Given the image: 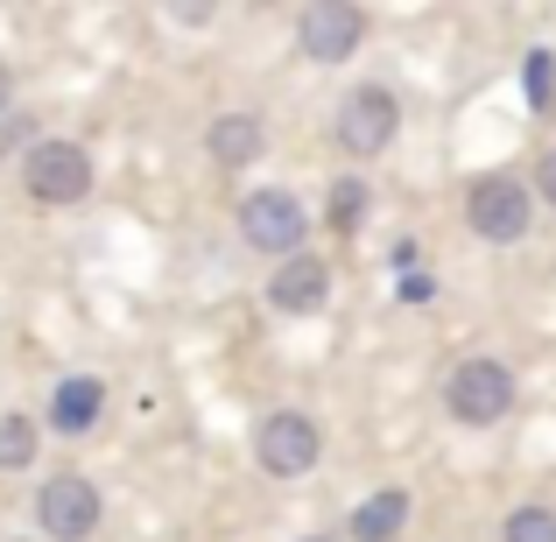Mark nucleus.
<instances>
[{
  "label": "nucleus",
  "mask_w": 556,
  "mask_h": 542,
  "mask_svg": "<svg viewBox=\"0 0 556 542\" xmlns=\"http://www.w3.org/2000/svg\"><path fill=\"white\" fill-rule=\"evenodd\" d=\"M515 402H521V374L507 360H493V353H472V360H458L444 374V416L465 423V430H493V423H507Z\"/></svg>",
  "instance_id": "obj_1"
},
{
  "label": "nucleus",
  "mask_w": 556,
  "mask_h": 542,
  "mask_svg": "<svg viewBox=\"0 0 556 542\" xmlns=\"http://www.w3.org/2000/svg\"><path fill=\"white\" fill-rule=\"evenodd\" d=\"M14 169H22V190L28 204H50V212H64V204H85L92 198V149L71 135H36L22 155H14Z\"/></svg>",
  "instance_id": "obj_2"
},
{
  "label": "nucleus",
  "mask_w": 556,
  "mask_h": 542,
  "mask_svg": "<svg viewBox=\"0 0 556 542\" xmlns=\"http://www.w3.org/2000/svg\"><path fill=\"white\" fill-rule=\"evenodd\" d=\"M465 226H472V240H486V247H521L535 232L529 184H521L515 169H486V177H472V184H465Z\"/></svg>",
  "instance_id": "obj_3"
},
{
  "label": "nucleus",
  "mask_w": 556,
  "mask_h": 542,
  "mask_svg": "<svg viewBox=\"0 0 556 542\" xmlns=\"http://www.w3.org/2000/svg\"><path fill=\"white\" fill-rule=\"evenodd\" d=\"M394 135H402V99H394L388 85H353V92L331 106V149H339L345 163L388 155Z\"/></svg>",
  "instance_id": "obj_4"
},
{
  "label": "nucleus",
  "mask_w": 556,
  "mask_h": 542,
  "mask_svg": "<svg viewBox=\"0 0 556 542\" xmlns=\"http://www.w3.org/2000/svg\"><path fill=\"white\" fill-rule=\"evenodd\" d=\"M240 240L254 247L261 261H289V254H311V212H303L296 190L268 184V190H247L240 198Z\"/></svg>",
  "instance_id": "obj_5"
},
{
  "label": "nucleus",
  "mask_w": 556,
  "mask_h": 542,
  "mask_svg": "<svg viewBox=\"0 0 556 542\" xmlns=\"http://www.w3.org/2000/svg\"><path fill=\"white\" fill-rule=\"evenodd\" d=\"M254 465L268 479H311L325 465V423L311 408H268L254 423Z\"/></svg>",
  "instance_id": "obj_6"
},
{
  "label": "nucleus",
  "mask_w": 556,
  "mask_h": 542,
  "mask_svg": "<svg viewBox=\"0 0 556 542\" xmlns=\"http://www.w3.org/2000/svg\"><path fill=\"white\" fill-rule=\"evenodd\" d=\"M28 521H36L42 542H92L99 521H106V493H99V479H85V472H50L36 487Z\"/></svg>",
  "instance_id": "obj_7"
},
{
  "label": "nucleus",
  "mask_w": 556,
  "mask_h": 542,
  "mask_svg": "<svg viewBox=\"0 0 556 542\" xmlns=\"http://www.w3.org/2000/svg\"><path fill=\"white\" fill-rule=\"evenodd\" d=\"M367 28H374V14L359 0H311L296 14V50L311 64H353L367 50Z\"/></svg>",
  "instance_id": "obj_8"
},
{
  "label": "nucleus",
  "mask_w": 556,
  "mask_h": 542,
  "mask_svg": "<svg viewBox=\"0 0 556 542\" xmlns=\"http://www.w3.org/2000/svg\"><path fill=\"white\" fill-rule=\"evenodd\" d=\"M261 297H268L275 317H317V311L331 303V268H325V254H289V261H275Z\"/></svg>",
  "instance_id": "obj_9"
},
{
  "label": "nucleus",
  "mask_w": 556,
  "mask_h": 542,
  "mask_svg": "<svg viewBox=\"0 0 556 542\" xmlns=\"http://www.w3.org/2000/svg\"><path fill=\"white\" fill-rule=\"evenodd\" d=\"M261 149H268V121L247 106H226L212 113V127H204V155H212V169H254Z\"/></svg>",
  "instance_id": "obj_10"
},
{
  "label": "nucleus",
  "mask_w": 556,
  "mask_h": 542,
  "mask_svg": "<svg viewBox=\"0 0 556 542\" xmlns=\"http://www.w3.org/2000/svg\"><path fill=\"white\" fill-rule=\"evenodd\" d=\"M99 416H106V380H99V374H64L50 388V408H42V423H50L56 437L99 430Z\"/></svg>",
  "instance_id": "obj_11"
},
{
  "label": "nucleus",
  "mask_w": 556,
  "mask_h": 542,
  "mask_svg": "<svg viewBox=\"0 0 556 542\" xmlns=\"http://www.w3.org/2000/svg\"><path fill=\"white\" fill-rule=\"evenodd\" d=\"M408 493L402 487H380V493H367V501L353 507V521H345V542H402V529H408Z\"/></svg>",
  "instance_id": "obj_12"
},
{
  "label": "nucleus",
  "mask_w": 556,
  "mask_h": 542,
  "mask_svg": "<svg viewBox=\"0 0 556 542\" xmlns=\"http://www.w3.org/2000/svg\"><path fill=\"white\" fill-rule=\"evenodd\" d=\"M367 218H374V184L353 177V169H345V177H331V190H325V226L339 232V240H353Z\"/></svg>",
  "instance_id": "obj_13"
},
{
  "label": "nucleus",
  "mask_w": 556,
  "mask_h": 542,
  "mask_svg": "<svg viewBox=\"0 0 556 542\" xmlns=\"http://www.w3.org/2000/svg\"><path fill=\"white\" fill-rule=\"evenodd\" d=\"M36 458H42V423L22 416V408H8V416H0V472H28Z\"/></svg>",
  "instance_id": "obj_14"
},
{
  "label": "nucleus",
  "mask_w": 556,
  "mask_h": 542,
  "mask_svg": "<svg viewBox=\"0 0 556 542\" xmlns=\"http://www.w3.org/2000/svg\"><path fill=\"white\" fill-rule=\"evenodd\" d=\"M501 542H556V507H543V501H521L515 515L501 521Z\"/></svg>",
  "instance_id": "obj_15"
},
{
  "label": "nucleus",
  "mask_w": 556,
  "mask_h": 542,
  "mask_svg": "<svg viewBox=\"0 0 556 542\" xmlns=\"http://www.w3.org/2000/svg\"><path fill=\"white\" fill-rule=\"evenodd\" d=\"M521 92H529V113H549L556 106V56L549 50L521 56Z\"/></svg>",
  "instance_id": "obj_16"
},
{
  "label": "nucleus",
  "mask_w": 556,
  "mask_h": 542,
  "mask_svg": "<svg viewBox=\"0 0 556 542\" xmlns=\"http://www.w3.org/2000/svg\"><path fill=\"white\" fill-rule=\"evenodd\" d=\"M28 141H36V121H28L22 106H8V113H0V155H22Z\"/></svg>",
  "instance_id": "obj_17"
},
{
  "label": "nucleus",
  "mask_w": 556,
  "mask_h": 542,
  "mask_svg": "<svg viewBox=\"0 0 556 542\" xmlns=\"http://www.w3.org/2000/svg\"><path fill=\"white\" fill-rule=\"evenodd\" d=\"M529 198H535V204H549V212H556V141H549L543 155H535V169H529Z\"/></svg>",
  "instance_id": "obj_18"
},
{
  "label": "nucleus",
  "mask_w": 556,
  "mask_h": 542,
  "mask_svg": "<svg viewBox=\"0 0 556 542\" xmlns=\"http://www.w3.org/2000/svg\"><path fill=\"white\" fill-rule=\"evenodd\" d=\"M437 297V282H430V275H416V268H408V282H402V303H430Z\"/></svg>",
  "instance_id": "obj_19"
},
{
  "label": "nucleus",
  "mask_w": 556,
  "mask_h": 542,
  "mask_svg": "<svg viewBox=\"0 0 556 542\" xmlns=\"http://www.w3.org/2000/svg\"><path fill=\"white\" fill-rule=\"evenodd\" d=\"M8 106H14V71L0 64V113H8Z\"/></svg>",
  "instance_id": "obj_20"
},
{
  "label": "nucleus",
  "mask_w": 556,
  "mask_h": 542,
  "mask_svg": "<svg viewBox=\"0 0 556 542\" xmlns=\"http://www.w3.org/2000/svg\"><path fill=\"white\" fill-rule=\"evenodd\" d=\"M303 542H339V535H303Z\"/></svg>",
  "instance_id": "obj_21"
}]
</instances>
